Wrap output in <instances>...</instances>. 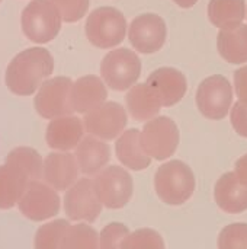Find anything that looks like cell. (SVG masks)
I'll list each match as a JSON object with an SVG mask.
<instances>
[{
    "label": "cell",
    "mask_w": 247,
    "mask_h": 249,
    "mask_svg": "<svg viewBox=\"0 0 247 249\" xmlns=\"http://www.w3.org/2000/svg\"><path fill=\"white\" fill-rule=\"evenodd\" d=\"M42 159L31 147L13 149L0 165V210L16 206L31 181L42 175Z\"/></svg>",
    "instance_id": "6da1fadb"
},
{
    "label": "cell",
    "mask_w": 247,
    "mask_h": 249,
    "mask_svg": "<svg viewBox=\"0 0 247 249\" xmlns=\"http://www.w3.org/2000/svg\"><path fill=\"white\" fill-rule=\"evenodd\" d=\"M54 70V60L45 48H28L19 53L7 66L6 86L19 96L32 95Z\"/></svg>",
    "instance_id": "7a4b0ae2"
},
{
    "label": "cell",
    "mask_w": 247,
    "mask_h": 249,
    "mask_svg": "<svg viewBox=\"0 0 247 249\" xmlns=\"http://www.w3.org/2000/svg\"><path fill=\"white\" fill-rule=\"evenodd\" d=\"M154 187L162 201L169 206H181L192 197L195 191V177L185 162L170 160L157 169Z\"/></svg>",
    "instance_id": "3957f363"
},
{
    "label": "cell",
    "mask_w": 247,
    "mask_h": 249,
    "mask_svg": "<svg viewBox=\"0 0 247 249\" xmlns=\"http://www.w3.org/2000/svg\"><path fill=\"white\" fill-rule=\"evenodd\" d=\"M61 13L49 0H32L22 10V31L36 44L52 41L61 29Z\"/></svg>",
    "instance_id": "277c9868"
},
{
    "label": "cell",
    "mask_w": 247,
    "mask_h": 249,
    "mask_svg": "<svg viewBox=\"0 0 247 249\" xmlns=\"http://www.w3.org/2000/svg\"><path fill=\"white\" fill-rule=\"evenodd\" d=\"M86 36L98 48H112L121 44L127 32V20L121 10L105 6L95 9L86 20Z\"/></svg>",
    "instance_id": "5b68a950"
},
{
    "label": "cell",
    "mask_w": 247,
    "mask_h": 249,
    "mask_svg": "<svg viewBox=\"0 0 247 249\" xmlns=\"http://www.w3.org/2000/svg\"><path fill=\"white\" fill-rule=\"evenodd\" d=\"M100 74L105 83L114 90H127L141 74V61L134 51L118 48L109 51L100 64Z\"/></svg>",
    "instance_id": "8992f818"
},
{
    "label": "cell",
    "mask_w": 247,
    "mask_h": 249,
    "mask_svg": "<svg viewBox=\"0 0 247 249\" xmlns=\"http://www.w3.org/2000/svg\"><path fill=\"white\" fill-rule=\"evenodd\" d=\"M140 143L150 158L165 160L173 156L178 149V125L169 117L151 118V121H148L140 133Z\"/></svg>",
    "instance_id": "52a82bcc"
},
{
    "label": "cell",
    "mask_w": 247,
    "mask_h": 249,
    "mask_svg": "<svg viewBox=\"0 0 247 249\" xmlns=\"http://www.w3.org/2000/svg\"><path fill=\"white\" fill-rule=\"evenodd\" d=\"M93 182L98 197L106 209H122L132 197V178L124 168L108 166L96 175Z\"/></svg>",
    "instance_id": "ba28073f"
},
{
    "label": "cell",
    "mask_w": 247,
    "mask_h": 249,
    "mask_svg": "<svg viewBox=\"0 0 247 249\" xmlns=\"http://www.w3.org/2000/svg\"><path fill=\"white\" fill-rule=\"evenodd\" d=\"M71 88L73 82L68 77H54L44 82L35 96L36 112L47 120L71 114Z\"/></svg>",
    "instance_id": "9c48e42d"
},
{
    "label": "cell",
    "mask_w": 247,
    "mask_h": 249,
    "mask_svg": "<svg viewBox=\"0 0 247 249\" xmlns=\"http://www.w3.org/2000/svg\"><path fill=\"white\" fill-rule=\"evenodd\" d=\"M233 102V89L227 77L214 74L207 77L197 90V105L210 120H221L229 114Z\"/></svg>",
    "instance_id": "30bf717a"
},
{
    "label": "cell",
    "mask_w": 247,
    "mask_h": 249,
    "mask_svg": "<svg viewBox=\"0 0 247 249\" xmlns=\"http://www.w3.org/2000/svg\"><path fill=\"white\" fill-rule=\"evenodd\" d=\"M102 201L95 190V182L92 179L83 178L74 182L64 197V212L70 220H84L93 223L100 212Z\"/></svg>",
    "instance_id": "8fae6325"
},
{
    "label": "cell",
    "mask_w": 247,
    "mask_h": 249,
    "mask_svg": "<svg viewBox=\"0 0 247 249\" xmlns=\"http://www.w3.org/2000/svg\"><path fill=\"white\" fill-rule=\"evenodd\" d=\"M20 213L32 220L42 222L54 217L60 212V197L51 185H45L38 179L31 181L19 200Z\"/></svg>",
    "instance_id": "7c38bea8"
},
{
    "label": "cell",
    "mask_w": 247,
    "mask_h": 249,
    "mask_svg": "<svg viewBox=\"0 0 247 249\" xmlns=\"http://www.w3.org/2000/svg\"><path fill=\"white\" fill-rule=\"evenodd\" d=\"M166 35L167 29L165 20L154 13L140 15L130 23V42L143 54L159 51L166 42Z\"/></svg>",
    "instance_id": "4fadbf2b"
},
{
    "label": "cell",
    "mask_w": 247,
    "mask_h": 249,
    "mask_svg": "<svg viewBox=\"0 0 247 249\" xmlns=\"http://www.w3.org/2000/svg\"><path fill=\"white\" fill-rule=\"evenodd\" d=\"M127 125V112L116 102H103L86 112L84 127L87 133L103 140H114Z\"/></svg>",
    "instance_id": "5bb4252c"
},
{
    "label": "cell",
    "mask_w": 247,
    "mask_h": 249,
    "mask_svg": "<svg viewBox=\"0 0 247 249\" xmlns=\"http://www.w3.org/2000/svg\"><path fill=\"white\" fill-rule=\"evenodd\" d=\"M79 169L76 155L49 153L42 165V177L57 191H66L77 181Z\"/></svg>",
    "instance_id": "9a60e30c"
},
{
    "label": "cell",
    "mask_w": 247,
    "mask_h": 249,
    "mask_svg": "<svg viewBox=\"0 0 247 249\" xmlns=\"http://www.w3.org/2000/svg\"><path fill=\"white\" fill-rule=\"evenodd\" d=\"M160 98L165 107L178 104L186 93V77L173 67H162L153 71L146 82Z\"/></svg>",
    "instance_id": "2e32d148"
},
{
    "label": "cell",
    "mask_w": 247,
    "mask_h": 249,
    "mask_svg": "<svg viewBox=\"0 0 247 249\" xmlns=\"http://www.w3.org/2000/svg\"><path fill=\"white\" fill-rule=\"evenodd\" d=\"M214 196L217 206L226 213L239 214L247 210V184L234 172H227L217 181Z\"/></svg>",
    "instance_id": "e0dca14e"
},
{
    "label": "cell",
    "mask_w": 247,
    "mask_h": 249,
    "mask_svg": "<svg viewBox=\"0 0 247 249\" xmlns=\"http://www.w3.org/2000/svg\"><path fill=\"white\" fill-rule=\"evenodd\" d=\"M83 137V124L77 117L61 115L52 118L47 128V144L55 150H71Z\"/></svg>",
    "instance_id": "ac0fdd59"
},
{
    "label": "cell",
    "mask_w": 247,
    "mask_h": 249,
    "mask_svg": "<svg viewBox=\"0 0 247 249\" xmlns=\"http://www.w3.org/2000/svg\"><path fill=\"white\" fill-rule=\"evenodd\" d=\"M106 98V88L103 82L96 76H84L73 83L71 105L73 109L80 114H86L102 105Z\"/></svg>",
    "instance_id": "d6986e66"
},
{
    "label": "cell",
    "mask_w": 247,
    "mask_h": 249,
    "mask_svg": "<svg viewBox=\"0 0 247 249\" xmlns=\"http://www.w3.org/2000/svg\"><path fill=\"white\" fill-rule=\"evenodd\" d=\"M125 102L130 115L137 121H147L154 118L163 107L157 93L147 83L132 86L125 96Z\"/></svg>",
    "instance_id": "ffe728a7"
},
{
    "label": "cell",
    "mask_w": 247,
    "mask_h": 249,
    "mask_svg": "<svg viewBox=\"0 0 247 249\" xmlns=\"http://www.w3.org/2000/svg\"><path fill=\"white\" fill-rule=\"evenodd\" d=\"M76 159L84 175H95L102 171L111 159L109 146L95 137L83 139L76 149Z\"/></svg>",
    "instance_id": "44dd1931"
},
{
    "label": "cell",
    "mask_w": 247,
    "mask_h": 249,
    "mask_svg": "<svg viewBox=\"0 0 247 249\" xmlns=\"http://www.w3.org/2000/svg\"><path fill=\"white\" fill-rule=\"evenodd\" d=\"M217 47L226 61L231 64L247 63V25L223 28L217 36Z\"/></svg>",
    "instance_id": "7402d4cb"
},
{
    "label": "cell",
    "mask_w": 247,
    "mask_h": 249,
    "mask_svg": "<svg viewBox=\"0 0 247 249\" xmlns=\"http://www.w3.org/2000/svg\"><path fill=\"white\" fill-rule=\"evenodd\" d=\"M115 150L119 162L132 171H143L151 163L150 156L140 143V131L137 128H130L122 133L115 144Z\"/></svg>",
    "instance_id": "603a6c76"
},
{
    "label": "cell",
    "mask_w": 247,
    "mask_h": 249,
    "mask_svg": "<svg viewBox=\"0 0 247 249\" xmlns=\"http://www.w3.org/2000/svg\"><path fill=\"white\" fill-rule=\"evenodd\" d=\"M245 16V0H211L208 4V18L211 23L221 29L240 25Z\"/></svg>",
    "instance_id": "cb8c5ba5"
},
{
    "label": "cell",
    "mask_w": 247,
    "mask_h": 249,
    "mask_svg": "<svg viewBox=\"0 0 247 249\" xmlns=\"http://www.w3.org/2000/svg\"><path fill=\"white\" fill-rule=\"evenodd\" d=\"M100 247V238L95 229L87 225H73L68 226L63 239L61 248H86L96 249Z\"/></svg>",
    "instance_id": "d4e9b609"
},
{
    "label": "cell",
    "mask_w": 247,
    "mask_h": 249,
    "mask_svg": "<svg viewBox=\"0 0 247 249\" xmlns=\"http://www.w3.org/2000/svg\"><path fill=\"white\" fill-rule=\"evenodd\" d=\"M68 226L67 220H55L41 226L35 235V248H61Z\"/></svg>",
    "instance_id": "484cf974"
},
{
    "label": "cell",
    "mask_w": 247,
    "mask_h": 249,
    "mask_svg": "<svg viewBox=\"0 0 247 249\" xmlns=\"http://www.w3.org/2000/svg\"><path fill=\"white\" fill-rule=\"evenodd\" d=\"M122 248H165V242L162 236L151 231V229H141L135 231L134 233L128 235L122 244Z\"/></svg>",
    "instance_id": "4316f807"
},
{
    "label": "cell",
    "mask_w": 247,
    "mask_h": 249,
    "mask_svg": "<svg viewBox=\"0 0 247 249\" xmlns=\"http://www.w3.org/2000/svg\"><path fill=\"white\" fill-rule=\"evenodd\" d=\"M220 248H247V225L234 223L224 228L218 238Z\"/></svg>",
    "instance_id": "83f0119b"
},
{
    "label": "cell",
    "mask_w": 247,
    "mask_h": 249,
    "mask_svg": "<svg viewBox=\"0 0 247 249\" xmlns=\"http://www.w3.org/2000/svg\"><path fill=\"white\" fill-rule=\"evenodd\" d=\"M55 7L60 10L63 20L73 23L80 20L87 9H89V0H49Z\"/></svg>",
    "instance_id": "f1b7e54d"
},
{
    "label": "cell",
    "mask_w": 247,
    "mask_h": 249,
    "mask_svg": "<svg viewBox=\"0 0 247 249\" xmlns=\"http://www.w3.org/2000/svg\"><path fill=\"white\" fill-rule=\"evenodd\" d=\"M130 235V231L122 223H111L100 232V248H122L124 241Z\"/></svg>",
    "instance_id": "f546056e"
},
{
    "label": "cell",
    "mask_w": 247,
    "mask_h": 249,
    "mask_svg": "<svg viewBox=\"0 0 247 249\" xmlns=\"http://www.w3.org/2000/svg\"><path fill=\"white\" fill-rule=\"evenodd\" d=\"M231 124L242 137H247V104L239 101L231 109Z\"/></svg>",
    "instance_id": "4dcf8cb0"
},
{
    "label": "cell",
    "mask_w": 247,
    "mask_h": 249,
    "mask_svg": "<svg viewBox=\"0 0 247 249\" xmlns=\"http://www.w3.org/2000/svg\"><path fill=\"white\" fill-rule=\"evenodd\" d=\"M234 88L239 101L247 104V66L239 69L234 73Z\"/></svg>",
    "instance_id": "1f68e13d"
},
{
    "label": "cell",
    "mask_w": 247,
    "mask_h": 249,
    "mask_svg": "<svg viewBox=\"0 0 247 249\" xmlns=\"http://www.w3.org/2000/svg\"><path fill=\"white\" fill-rule=\"evenodd\" d=\"M236 174L243 182L247 184V153L236 162Z\"/></svg>",
    "instance_id": "d6a6232c"
},
{
    "label": "cell",
    "mask_w": 247,
    "mask_h": 249,
    "mask_svg": "<svg viewBox=\"0 0 247 249\" xmlns=\"http://www.w3.org/2000/svg\"><path fill=\"white\" fill-rule=\"evenodd\" d=\"M176 4H179L181 7H185V9H188V7H192L198 0H173Z\"/></svg>",
    "instance_id": "836d02e7"
},
{
    "label": "cell",
    "mask_w": 247,
    "mask_h": 249,
    "mask_svg": "<svg viewBox=\"0 0 247 249\" xmlns=\"http://www.w3.org/2000/svg\"><path fill=\"white\" fill-rule=\"evenodd\" d=\"M0 1H1V0H0Z\"/></svg>",
    "instance_id": "e575fe53"
}]
</instances>
